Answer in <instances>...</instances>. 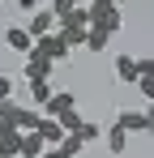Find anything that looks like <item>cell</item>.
Masks as SVG:
<instances>
[{
	"label": "cell",
	"instance_id": "d6986e66",
	"mask_svg": "<svg viewBox=\"0 0 154 158\" xmlns=\"http://www.w3.org/2000/svg\"><path fill=\"white\" fill-rule=\"evenodd\" d=\"M73 132H81V141H99V124H86V120H81Z\"/></svg>",
	"mask_w": 154,
	"mask_h": 158
},
{
	"label": "cell",
	"instance_id": "4fadbf2b",
	"mask_svg": "<svg viewBox=\"0 0 154 158\" xmlns=\"http://www.w3.org/2000/svg\"><path fill=\"white\" fill-rule=\"evenodd\" d=\"M81 150H86V141H81V132H64V137H60V145H56V154H64V158L81 154Z\"/></svg>",
	"mask_w": 154,
	"mask_h": 158
},
{
	"label": "cell",
	"instance_id": "8992f818",
	"mask_svg": "<svg viewBox=\"0 0 154 158\" xmlns=\"http://www.w3.org/2000/svg\"><path fill=\"white\" fill-rule=\"evenodd\" d=\"M4 43H9L13 52H30V47H34V34H30L26 26H9L4 30Z\"/></svg>",
	"mask_w": 154,
	"mask_h": 158
},
{
	"label": "cell",
	"instance_id": "ac0fdd59",
	"mask_svg": "<svg viewBox=\"0 0 154 158\" xmlns=\"http://www.w3.org/2000/svg\"><path fill=\"white\" fill-rule=\"evenodd\" d=\"M73 9H77V0H51V13H56V17H69Z\"/></svg>",
	"mask_w": 154,
	"mask_h": 158
},
{
	"label": "cell",
	"instance_id": "d4e9b609",
	"mask_svg": "<svg viewBox=\"0 0 154 158\" xmlns=\"http://www.w3.org/2000/svg\"><path fill=\"white\" fill-rule=\"evenodd\" d=\"M99 4H120V0H99Z\"/></svg>",
	"mask_w": 154,
	"mask_h": 158
},
{
	"label": "cell",
	"instance_id": "9c48e42d",
	"mask_svg": "<svg viewBox=\"0 0 154 158\" xmlns=\"http://www.w3.org/2000/svg\"><path fill=\"white\" fill-rule=\"evenodd\" d=\"M116 81L137 85V56H116Z\"/></svg>",
	"mask_w": 154,
	"mask_h": 158
},
{
	"label": "cell",
	"instance_id": "8fae6325",
	"mask_svg": "<svg viewBox=\"0 0 154 158\" xmlns=\"http://www.w3.org/2000/svg\"><path fill=\"white\" fill-rule=\"evenodd\" d=\"M17 145H22V128L13 124V128L0 132V158H13V154H17Z\"/></svg>",
	"mask_w": 154,
	"mask_h": 158
},
{
	"label": "cell",
	"instance_id": "7402d4cb",
	"mask_svg": "<svg viewBox=\"0 0 154 158\" xmlns=\"http://www.w3.org/2000/svg\"><path fill=\"white\" fill-rule=\"evenodd\" d=\"M137 77H154V56H146V60H137Z\"/></svg>",
	"mask_w": 154,
	"mask_h": 158
},
{
	"label": "cell",
	"instance_id": "44dd1931",
	"mask_svg": "<svg viewBox=\"0 0 154 158\" xmlns=\"http://www.w3.org/2000/svg\"><path fill=\"white\" fill-rule=\"evenodd\" d=\"M137 85H141V98L154 103V77H137Z\"/></svg>",
	"mask_w": 154,
	"mask_h": 158
},
{
	"label": "cell",
	"instance_id": "7c38bea8",
	"mask_svg": "<svg viewBox=\"0 0 154 158\" xmlns=\"http://www.w3.org/2000/svg\"><path fill=\"white\" fill-rule=\"evenodd\" d=\"M116 120H120L128 132H146V111H137V107H124V111H120Z\"/></svg>",
	"mask_w": 154,
	"mask_h": 158
},
{
	"label": "cell",
	"instance_id": "5b68a950",
	"mask_svg": "<svg viewBox=\"0 0 154 158\" xmlns=\"http://www.w3.org/2000/svg\"><path fill=\"white\" fill-rule=\"evenodd\" d=\"M56 22H60V17H56V13H51V9H34V13H30V34H34V39H39V34H47V30H56Z\"/></svg>",
	"mask_w": 154,
	"mask_h": 158
},
{
	"label": "cell",
	"instance_id": "ba28073f",
	"mask_svg": "<svg viewBox=\"0 0 154 158\" xmlns=\"http://www.w3.org/2000/svg\"><path fill=\"white\" fill-rule=\"evenodd\" d=\"M124 150H128V128L116 120V124L107 128V154H124Z\"/></svg>",
	"mask_w": 154,
	"mask_h": 158
},
{
	"label": "cell",
	"instance_id": "9a60e30c",
	"mask_svg": "<svg viewBox=\"0 0 154 158\" xmlns=\"http://www.w3.org/2000/svg\"><path fill=\"white\" fill-rule=\"evenodd\" d=\"M107 43H111V34H107V30H99V26L86 30V47H90V52H107Z\"/></svg>",
	"mask_w": 154,
	"mask_h": 158
},
{
	"label": "cell",
	"instance_id": "cb8c5ba5",
	"mask_svg": "<svg viewBox=\"0 0 154 158\" xmlns=\"http://www.w3.org/2000/svg\"><path fill=\"white\" fill-rule=\"evenodd\" d=\"M39 4H43V0H17V9H26V13H34Z\"/></svg>",
	"mask_w": 154,
	"mask_h": 158
},
{
	"label": "cell",
	"instance_id": "6da1fadb",
	"mask_svg": "<svg viewBox=\"0 0 154 158\" xmlns=\"http://www.w3.org/2000/svg\"><path fill=\"white\" fill-rule=\"evenodd\" d=\"M90 26L107 30L111 39L124 30V13H120V4H99V0H90Z\"/></svg>",
	"mask_w": 154,
	"mask_h": 158
},
{
	"label": "cell",
	"instance_id": "277c9868",
	"mask_svg": "<svg viewBox=\"0 0 154 158\" xmlns=\"http://www.w3.org/2000/svg\"><path fill=\"white\" fill-rule=\"evenodd\" d=\"M17 154H22V158H43V154H47V141L39 137V128H26V132H22Z\"/></svg>",
	"mask_w": 154,
	"mask_h": 158
},
{
	"label": "cell",
	"instance_id": "30bf717a",
	"mask_svg": "<svg viewBox=\"0 0 154 158\" xmlns=\"http://www.w3.org/2000/svg\"><path fill=\"white\" fill-rule=\"evenodd\" d=\"M39 137H43L47 145H60V137H64L60 120H56V115H43V120H39Z\"/></svg>",
	"mask_w": 154,
	"mask_h": 158
},
{
	"label": "cell",
	"instance_id": "3957f363",
	"mask_svg": "<svg viewBox=\"0 0 154 158\" xmlns=\"http://www.w3.org/2000/svg\"><path fill=\"white\" fill-rule=\"evenodd\" d=\"M51 64H56L51 56H43L39 47H30V52H26V81H34V77H51Z\"/></svg>",
	"mask_w": 154,
	"mask_h": 158
},
{
	"label": "cell",
	"instance_id": "ffe728a7",
	"mask_svg": "<svg viewBox=\"0 0 154 158\" xmlns=\"http://www.w3.org/2000/svg\"><path fill=\"white\" fill-rule=\"evenodd\" d=\"M13 90H17L13 77H9V73H0V103H4V98H13Z\"/></svg>",
	"mask_w": 154,
	"mask_h": 158
},
{
	"label": "cell",
	"instance_id": "52a82bcc",
	"mask_svg": "<svg viewBox=\"0 0 154 158\" xmlns=\"http://www.w3.org/2000/svg\"><path fill=\"white\" fill-rule=\"evenodd\" d=\"M9 120H13V124H17V128H39V120H43V111H34V107H17L13 103V115H9Z\"/></svg>",
	"mask_w": 154,
	"mask_h": 158
},
{
	"label": "cell",
	"instance_id": "603a6c76",
	"mask_svg": "<svg viewBox=\"0 0 154 158\" xmlns=\"http://www.w3.org/2000/svg\"><path fill=\"white\" fill-rule=\"evenodd\" d=\"M146 132H150V137H154V103L146 107Z\"/></svg>",
	"mask_w": 154,
	"mask_h": 158
},
{
	"label": "cell",
	"instance_id": "7a4b0ae2",
	"mask_svg": "<svg viewBox=\"0 0 154 158\" xmlns=\"http://www.w3.org/2000/svg\"><path fill=\"white\" fill-rule=\"evenodd\" d=\"M34 47H39V52H43V56H51L56 64H60L64 56L73 52V47L64 43V34H60V30H47V34H39V39H34Z\"/></svg>",
	"mask_w": 154,
	"mask_h": 158
},
{
	"label": "cell",
	"instance_id": "e0dca14e",
	"mask_svg": "<svg viewBox=\"0 0 154 158\" xmlns=\"http://www.w3.org/2000/svg\"><path fill=\"white\" fill-rule=\"evenodd\" d=\"M56 120H60V128H64V132H73L77 124H81V115H77V107H64V111H60Z\"/></svg>",
	"mask_w": 154,
	"mask_h": 158
},
{
	"label": "cell",
	"instance_id": "5bb4252c",
	"mask_svg": "<svg viewBox=\"0 0 154 158\" xmlns=\"http://www.w3.org/2000/svg\"><path fill=\"white\" fill-rule=\"evenodd\" d=\"M64 107H77V98H73V94H51V98L39 107V111H43V115H60Z\"/></svg>",
	"mask_w": 154,
	"mask_h": 158
},
{
	"label": "cell",
	"instance_id": "2e32d148",
	"mask_svg": "<svg viewBox=\"0 0 154 158\" xmlns=\"http://www.w3.org/2000/svg\"><path fill=\"white\" fill-rule=\"evenodd\" d=\"M30 98H34V107H43L51 98V85H47V77H34L30 81Z\"/></svg>",
	"mask_w": 154,
	"mask_h": 158
}]
</instances>
